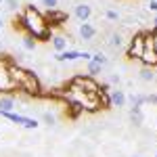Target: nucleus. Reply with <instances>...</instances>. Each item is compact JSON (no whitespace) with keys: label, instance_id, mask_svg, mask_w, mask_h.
Returning <instances> with one entry per match:
<instances>
[{"label":"nucleus","instance_id":"nucleus-1","mask_svg":"<svg viewBox=\"0 0 157 157\" xmlns=\"http://www.w3.org/2000/svg\"><path fill=\"white\" fill-rule=\"evenodd\" d=\"M13 25H15V29H21L27 36H32L36 42H50L55 36L46 23V19H44V13L36 9L34 4H25L23 11L17 13Z\"/></svg>","mask_w":157,"mask_h":157},{"label":"nucleus","instance_id":"nucleus-2","mask_svg":"<svg viewBox=\"0 0 157 157\" xmlns=\"http://www.w3.org/2000/svg\"><path fill=\"white\" fill-rule=\"evenodd\" d=\"M11 78H13V84H15L17 90H21V92L29 94V97H40L42 94V84H40L38 73L23 69L13 59H11Z\"/></svg>","mask_w":157,"mask_h":157},{"label":"nucleus","instance_id":"nucleus-3","mask_svg":"<svg viewBox=\"0 0 157 157\" xmlns=\"http://www.w3.org/2000/svg\"><path fill=\"white\" fill-rule=\"evenodd\" d=\"M138 63L143 67H151V69L157 67V38H153L149 32H145V50H143Z\"/></svg>","mask_w":157,"mask_h":157},{"label":"nucleus","instance_id":"nucleus-4","mask_svg":"<svg viewBox=\"0 0 157 157\" xmlns=\"http://www.w3.org/2000/svg\"><path fill=\"white\" fill-rule=\"evenodd\" d=\"M145 50V32H136L130 40H128V48H126V57L130 61H138Z\"/></svg>","mask_w":157,"mask_h":157},{"label":"nucleus","instance_id":"nucleus-5","mask_svg":"<svg viewBox=\"0 0 157 157\" xmlns=\"http://www.w3.org/2000/svg\"><path fill=\"white\" fill-rule=\"evenodd\" d=\"M17 90L11 78V59H0V92Z\"/></svg>","mask_w":157,"mask_h":157},{"label":"nucleus","instance_id":"nucleus-6","mask_svg":"<svg viewBox=\"0 0 157 157\" xmlns=\"http://www.w3.org/2000/svg\"><path fill=\"white\" fill-rule=\"evenodd\" d=\"M71 84H75L78 88H82L84 92L88 94H98V90H101V84L97 82V78H92V75H75L71 80Z\"/></svg>","mask_w":157,"mask_h":157},{"label":"nucleus","instance_id":"nucleus-7","mask_svg":"<svg viewBox=\"0 0 157 157\" xmlns=\"http://www.w3.org/2000/svg\"><path fill=\"white\" fill-rule=\"evenodd\" d=\"M44 19H46V23L48 27H61V25H65L69 21V15L65 11H61V9H52V11H46L44 13Z\"/></svg>","mask_w":157,"mask_h":157},{"label":"nucleus","instance_id":"nucleus-8","mask_svg":"<svg viewBox=\"0 0 157 157\" xmlns=\"http://www.w3.org/2000/svg\"><path fill=\"white\" fill-rule=\"evenodd\" d=\"M73 17H75L80 23L88 21V19L92 17V6H90L88 2H75V6H73Z\"/></svg>","mask_w":157,"mask_h":157},{"label":"nucleus","instance_id":"nucleus-9","mask_svg":"<svg viewBox=\"0 0 157 157\" xmlns=\"http://www.w3.org/2000/svg\"><path fill=\"white\" fill-rule=\"evenodd\" d=\"M97 27L90 23V21H84V23H80V27H78V36H80V40H84V42H92L94 38H97Z\"/></svg>","mask_w":157,"mask_h":157},{"label":"nucleus","instance_id":"nucleus-10","mask_svg":"<svg viewBox=\"0 0 157 157\" xmlns=\"http://www.w3.org/2000/svg\"><path fill=\"white\" fill-rule=\"evenodd\" d=\"M128 42H126V38H124V32H111L109 34V40H107V46L111 50H121L124 46H126Z\"/></svg>","mask_w":157,"mask_h":157},{"label":"nucleus","instance_id":"nucleus-11","mask_svg":"<svg viewBox=\"0 0 157 157\" xmlns=\"http://www.w3.org/2000/svg\"><path fill=\"white\" fill-rule=\"evenodd\" d=\"M109 98H111V107H126L128 103H126V92L121 90V88H113V90H109Z\"/></svg>","mask_w":157,"mask_h":157},{"label":"nucleus","instance_id":"nucleus-12","mask_svg":"<svg viewBox=\"0 0 157 157\" xmlns=\"http://www.w3.org/2000/svg\"><path fill=\"white\" fill-rule=\"evenodd\" d=\"M55 61H59V63H71V61H78L80 59V50H73V48H67L63 50V52H55Z\"/></svg>","mask_w":157,"mask_h":157},{"label":"nucleus","instance_id":"nucleus-13","mask_svg":"<svg viewBox=\"0 0 157 157\" xmlns=\"http://www.w3.org/2000/svg\"><path fill=\"white\" fill-rule=\"evenodd\" d=\"M67 38L65 36H61V34H55L52 36V40H50V44H52V50L55 52H63V50H67Z\"/></svg>","mask_w":157,"mask_h":157},{"label":"nucleus","instance_id":"nucleus-14","mask_svg":"<svg viewBox=\"0 0 157 157\" xmlns=\"http://www.w3.org/2000/svg\"><path fill=\"white\" fill-rule=\"evenodd\" d=\"M15 109V97L13 94H2L0 97V113H9Z\"/></svg>","mask_w":157,"mask_h":157},{"label":"nucleus","instance_id":"nucleus-15","mask_svg":"<svg viewBox=\"0 0 157 157\" xmlns=\"http://www.w3.org/2000/svg\"><path fill=\"white\" fill-rule=\"evenodd\" d=\"M138 78H140V82L151 84V82L157 80V73H155V69H151V67H143V69L138 71Z\"/></svg>","mask_w":157,"mask_h":157},{"label":"nucleus","instance_id":"nucleus-16","mask_svg":"<svg viewBox=\"0 0 157 157\" xmlns=\"http://www.w3.org/2000/svg\"><path fill=\"white\" fill-rule=\"evenodd\" d=\"M40 120H42V124H46L48 128H55V126H57V115L50 113V111H42Z\"/></svg>","mask_w":157,"mask_h":157},{"label":"nucleus","instance_id":"nucleus-17","mask_svg":"<svg viewBox=\"0 0 157 157\" xmlns=\"http://www.w3.org/2000/svg\"><path fill=\"white\" fill-rule=\"evenodd\" d=\"M86 71H88V75L97 78L98 73L103 71V65H98V63H94V61H88V63H86Z\"/></svg>","mask_w":157,"mask_h":157},{"label":"nucleus","instance_id":"nucleus-18","mask_svg":"<svg viewBox=\"0 0 157 157\" xmlns=\"http://www.w3.org/2000/svg\"><path fill=\"white\" fill-rule=\"evenodd\" d=\"M21 44H23V48H25V50H36V46H38V42H36V40H34L32 36H27V34L23 36Z\"/></svg>","mask_w":157,"mask_h":157},{"label":"nucleus","instance_id":"nucleus-19","mask_svg":"<svg viewBox=\"0 0 157 157\" xmlns=\"http://www.w3.org/2000/svg\"><path fill=\"white\" fill-rule=\"evenodd\" d=\"M103 15H105V19H107V21H121V15L115 11V9H105Z\"/></svg>","mask_w":157,"mask_h":157},{"label":"nucleus","instance_id":"nucleus-20","mask_svg":"<svg viewBox=\"0 0 157 157\" xmlns=\"http://www.w3.org/2000/svg\"><path fill=\"white\" fill-rule=\"evenodd\" d=\"M19 6H21L19 0H4V9L9 13H19Z\"/></svg>","mask_w":157,"mask_h":157},{"label":"nucleus","instance_id":"nucleus-21","mask_svg":"<svg viewBox=\"0 0 157 157\" xmlns=\"http://www.w3.org/2000/svg\"><path fill=\"white\" fill-rule=\"evenodd\" d=\"M38 126H40V121H38L36 117H25V124H23V128H27V130H36Z\"/></svg>","mask_w":157,"mask_h":157},{"label":"nucleus","instance_id":"nucleus-22","mask_svg":"<svg viewBox=\"0 0 157 157\" xmlns=\"http://www.w3.org/2000/svg\"><path fill=\"white\" fill-rule=\"evenodd\" d=\"M40 4L46 9V11H52V9H59V0H40Z\"/></svg>","mask_w":157,"mask_h":157},{"label":"nucleus","instance_id":"nucleus-23","mask_svg":"<svg viewBox=\"0 0 157 157\" xmlns=\"http://www.w3.org/2000/svg\"><path fill=\"white\" fill-rule=\"evenodd\" d=\"M145 105H157V94H147L145 97Z\"/></svg>","mask_w":157,"mask_h":157},{"label":"nucleus","instance_id":"nucleus-24","mask_svg":"<svg viewBox=\"0 0 157 157\" xmlns=\"http://www.w3.org/2000/svg\"><path fill=\"white\" fill-rule=\"evenodd\" d=\"M80 59L88 63V61L92 59V52H90V50H80Z\"/></svg>","mask_w":157,"mask_h":157},{"label":"nucleus","instance_id":"nucleus-25","mask_svg":"<svg viewBox=\"0 0 157 157\" xmlns=\"http://www.w3.org/2000/svg\"><path fill=\"white\" fill-rule=\"evenodd\" d=\"M120 82H121L120 73H111V75H109V84H117L120 86Z\"/></svg>","mask_w":157,"mask_h":157},{"label":"nucleus","instance_id":"nucleus-26","mask_svg":"<svg viewBox=\"0 0 157 157\" xmlns=\"http://www.w3.org/2000/svg\"><path fill=\"white\" fill-rule=\"evenodd\" d=\"M147 11H153L157 15V0H149L147 2Z\"/></svg>","mask_w":157,"mask_h":157},{"label":"nucleus","instance_id":"nucleus-27","mask_svg":"<svg viewBox=\"0 0 157 157\" xmlns=\"http://www.w3.org/2000/svg\"><path fill=\"white\" fill-rule=\"evenodd\" d=\"M151 25H153V27H155V29H157V15H155V17H153V21H151Z\"/></svg>","mask_w":157,"mask_h":157},{"label":"nucleus","instance_id":"nucleus-28","mask_svg":"<svg viewBox=\"0 0 157 157\" xmlns=\"http://www.w3.org/2000/svg\"><path fill=\"white\" fill-rule=\"evenodd\" d=\"M0 52H2V42H0Z\"/></svg>","mask_w":157,"mask_h":157},{"label":"nucleus","instance_id":"nucleus-29","mask_svg":"<svg viewBox=\"0 0 157 157\" xmlns=\"http://www.w3.org/2000/svg\"><path fill=\"white\" fill-rule=\"evenodd\" d=\"M0 4H4V0H0Z\"/></svg>","mask_w":157,"mask_h":157},{"label":"nucleus","instance_id":"nucleus-30","mask_svg":"<svg viewBox=\"0 0 157 157\" xmlns=\"http://www.w3.org/2000/svg\"><path fill=\"white\" fill-rule=\"evenodd\" d=\"M0 25H2V17H0Z\"/></svg>","mask_w":157,"mask_h":157},{"label":"nucleus","instance_id":"nucleus-31","mask_svg":"<svg viewBox=\"0 0 157 157\" xmlns=\"http://www.w3.org/2000/svg\"><path fill=\"white\" fill-rule=\"evenodd\" d=\"M132 157H140V155H132Z\"/></svg>","mask_w":157,"mask_h":157},{"label":"nucleus","instance_id":"nucleus-32","mask_svg":"<svg viewBox=\"0 0 157 157\" xmlns=\"http://www.w3.org/2000/svg\"><path fill=\"white\" fill-rule=\"evenodd\" d=\"M155 157H157V153H155Z\"/></svg>","mask_w":157,"mask_h":157}]
</instances>
